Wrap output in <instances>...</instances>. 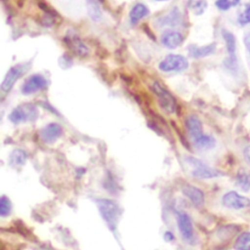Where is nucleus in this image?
Wrapping results in <instances>:
<instances>
[{
    "label": "nucleus",
    "mask_w": 250,
    "mask_h": 250,
    "mask_svg": "<svg viewBox=\"0 0 250 250\" xmlns=\"http://www.w3.org/2000/svg\"><path fill=\"white\" fill-rule=\"evenodd\" d=\"M97 205L102 218L106 223L109 229L115 230L120 216L122 214L120 206L115 201L107 198L98 199Z\"/></svg>",
    "instance_id": "nucleus-2"
},
{
    "label": "nucleus",
    "mask_w": 250,
    "mask_h": 250,
    "mask_svg": "<svg viewBox=\"0 0 250 250\" xmlns=\"http://www.w3.org/2000/svg\"><path fill=\"white\" fill-rule=\"evenodd\" d=\"M26 68L27 66H24V64H18L10 67L1 83V91L5 94L9 93L14 87L16 81H18L25 72Z\"/></svg>",
    "instance_id": "nucleus-8"
},
{
    "label": "nucleus",
    "mask_w": 250,
    "mask_h": 250,
    "mask_svg": "<svg viewBox=\"0 0 250 250\" xmlns=\"http://www.w3.org/2000/svg\"><path fill=\"white\" fill-rule=\"evenodd\" d=\"M216 51V43H210L205 46H197L194 44H191L188 47V56L194 59H200L204 57H208L212 54H214Z\"/></svg>",
    "instance_id": "nucleus-15"
},
{
    "label": "nucleus",
    "mask_w": 250,
    "mask_h": 250,
    "mask_svg": "<svg viewBox=\"0 0 250 250\" xmlns=\"http://www.w3.org/2000/svg\"><path fill=\"white\" fill-rule=\"evenodd\" d=\"M181 21V15L178 11L177 8H174L169 14L164 16L163 18L159 19L157 24L159 26H164V25H175L179 23Z\"/></svg>",
    "instance_id": "nucleus-20"
},
{
    "label": "nucleus",
    "mask_w": 250,
    "mask_h": 250,
    "mask_svg": "<svg viewBox=\"0 0 250 250\" xmlns=\"http://www.w3.org/2000/svg\"><path fill=\"white\" fill-rule=\"evenodd\" d=\"M62 134V128L58 123H50L40 131V138L44 143L51 144L58 140Z\"/></svg>",
    "instance_id": "nucleus-13"
},
{
    "label": "nucleus",
    "mask_w": 250,
    "mask_h": 250,
    "mask_svg": "<svg viewBox=\"0 0 250 250\" xmlns=\"http://www.w3.org/2000/svg\"><path fill=\"white\" fill-rule=\"evenodd\" d=\"M185 162L189 168V173L198 179H211V178H216L222 176V173L201 160L192 157V156H187L185 157Z\"/></svg>",
    "instance_id": "nucleus-3"
},
{
    "label": "nucleus",
    "mask_w": 250,
    "mask_h": 250,
    "mask_svg": "<svg viewBox=\"0 0 250 250\" xmlns=\"http://www.w3.org/2000/svg\"><path fill=\"white\" fill-rule=\"evenodd\" d=\"M188 67V60L177 54L167 55L158 64V68L163 72H181Z\"/></svg>",
    "instance_id": "nucleus-5"
},
{
    "label": "nucleus",
    "mask_w": 250,
    "mask_h": 250,
    "mask_svg": "<svg viewBox=\"0 0 250 250\" xmlns=\"http://www.w3.org/2000/svg\"><path fill=\"white\" fill-rule=\"evenodd\" d=\"M186 127L188 129L189 138L196 148L206 150L215 146V139L212 136L203 133L202 123L197 115H188L186 119Z\"/></svg>",
    "instance_id": "nucleus-1"
},
{
    "label": "nucleus",
    "mask_w": 250,
    "mask_h": 250,
    "mask_svg": "<svg viewBox=\"0 0 250 250\" xmlns=\"http://www.w3.org/2000/svg\"><path fill=\"white\" fill-rule=\"evenodd\" d=\"M188 8L194 15H202L207 8V0H188Z\"/></svg>",
    "instance_id": "nucleus-22"
},
{
    "label": "nucleus",
    "mask_w": 250,
    "mask_h": 250,
    "mask_svg": "<svg viewBox=\"0 0 250 250\" xmlns=\"http://www.w3.org/2000/svg\"><path fill=\"white\" fill-rule=\"evenodd\" d=\"M222 203L228 208L238 210L250 206V199L238 194L236 191H229L223 196Z\"/></svg>",
    "instance_id": "nucleus-10"
},
{
    "label": "nucleus",
    "mask_w": 250,
    "mask_h": 250,
    "mask_svg": "<svg viewBox=\"0 0 250 250\" xmlns=\"http://www.w3.org/2000/svg\"><path fill=\"white\" fill-rule=\"evenodd\" d=\"M240 0H216V6L221 11H227L239 4Z\"/></svg>",
    "instance_id": "nucleus-25"
},
{
    "label": "nucleus",
    "mask_w": 250,
    "mask_h": 250,
    "mask_svg": "<svg viewBox=\"0 0 250 250\" xmlns=\"http://www.w3.org/2000/svg\"><path fill=\"white\" fill-rule=\"evenodd\" d=\"M183 193L189 198V200L196 206H200L204 202L203 192L194 186L187 185L183 188Z\"/></svg>",
    "instance_id": "nucleus-16"
},
{
    "label": "nucleus",
    "mask_w": 250,
    "mask_h": 250,
    "mask_svg": "<svg viewBox=\"0 0 250 250\" xmlns=\"http://www.w3.org/2000/svg\"><path fill=\"white\" fill-rule=\"evenodd\" d=\"M11 208H12V206H11L10 199L7 196L2 195L0 198V216L5 217V216L9 215Z\"/></svg>",
    "instance_id": "nucleus-26"
},
{
    "label": "nucleus",
    "mask_w": 250,
    "mask_h": 250,
    "mask_svg": "<svg viewBox=\"0 0 250 250\" xmlns=\"http://www.w3.org/2000/svg\"><path fill=\"white\" fill-rule=\"evenodd\" d=\"M236 250H250V232L246 231L241 233L234 244Z\"/></svg>",
    "instance_id": "nucleus-23"
},
{
    "label": "nucleus",
    "mask_w": 250,
    "mask_h": 250,
    "mask_svg": "<svg viewBox=\"0 0 250 250\" xmlns=\"http://www.w3.org/2000/svg\"><path fill=\"white\" fill-rule=\"evenodd\" d=\"M151 90L156 95L158 104L163 111L167 114H172L177 109V103L174 96L163 87L158 81H154L151 84Z\"/></svg>",
    "instance_id": "nucleus-4"
},
{
    "label": "nucleus",
    "mask_w": 250,
    "mask_h": 250,
    "mask_svg": "<svg viewBox=\"0 0 250 250\" xmlns=\"http://www.w3.org/2000/svg\"><path fill=\"white\" fill-rule=\"evenodd\" d=\"M156 1H166V0H156Z\"/></svg>",
    "instance_id": "nucleus-30"
},
{
    "label": "nucleus",
    "mask_w": 250,
    "mask_h": 250,
    "mask_svg": "<svg viewBox=\"0 0 250 250\" xmlns=\"http://www.w3.org/2000/svg\"><path fill=\"white\" fill-rule=\"evenodd\" d=\"M244 156L247 159V161L250 163V146H248L244 148Z\"/></svg>",
    "instance_id": "nucleus-29"
},
{
    "label": "nucleus",
    "mask_w": 250,
    "mask_h": 250,
    "mask_svg": "<svg viewBox=\"0 0 250 250\" xmlns=\"http://www.w3.org/2000/svg\"><path fill=\"white\" fill-rule=\"evenodd\" d=\"M164 238L167 241H172V240H174V235H173V233L171 231H166L164 233Z\"/></svg>",
    "instance_id": "nucleus-27"
},
{
    "label": "nucleus",
    "mask_w": 250,
    "mask_h": 250,
    "mask_svg": "<svg viewBox=\"0 0 250 250\" xmlns=\"http://www.w3.org/2000/svg\"><path fill=\"white\" fill-rule=\"evenodd\" d=\"M237 21L241 25H245L250 23V4H246L243 10L237 17Z\"/></svg>",
    "instance_id": "nucleus-24"
},
{
    "label": "nucleus",
    "mask_w": 250,
    "mask_h": 250,
    "mask_svg": "<svg viewBox=\"0 0 250 250\" xmlns=\"http://www.w3.org/2000/svg\"><path fill=\"white\" fill-rule=\"evenodd\" d=\"M244 42H245V46H246V48H247L248 52L250 53V32L245 36V38H244Z\"/></svg>",
    "instance_id": "nucleus-28"
},
{
    "label": "nucleus",
    "mask_w": 250,
    "mask_h": 250,
    "mask_svg": "<svg viewBox=\"0 0 250 250\" xmlns=\"http://www.w3.org/2000/svg\"><path fill=\"white\" fill-rule=\"evenodd\" d=\"M48 85L47 79L39 73L30 75L21 85V92L23 95H31L45 89Z\"/></svg>",
    "instance_id": "nucleus-7"
},
{
    "label": "nucleus",
    "mask_w": 250,
    "mask_h": 250,
    "mask_svg": "<svg viewBox=\"0 0 250 250\" xmlns=\"http://www.w3.org/2000/svg\"><path fill=\"white\" fill-rule=\"evenodd\" d=\"M235 184L241 190L248 191L250 189V172L240 169L236 174Z\"/></svg>",
    "instance_id": "nucleus-19"
},
{
    "label": "nucleus",
    "mask_w": 250,
    "mask_h": 250,
    "mask_svg": "<svg viewBox=\"0 0 250 250\" xmlns=\"http://www.w3.org/2000/svg\"><path fill=\"white\" fill-rule=\"evenodd\" d=\"M160 41L164 47L168 49H176L184 42V36L178 31L168 30L161 35Z\"/></svg>",
    "instance_id": "nucleus-14"
},
{
    "label": "nucleus",
    "mask_w": 250,
    "mask_h": 250,
    "mask_svg": "<svg viewBox=\"0 0 250 250\" xmlns=\"http://www.w3.org/2000/svg\"><path fill=\"white\" fill-rule=\"evenodd\" d=\"M223 34V38L226 42V47L228 50V60L225 62L226 65L228 67H235L236 65V55H235V49H236V44H235V38L232 35V33H230L229 31L224 29L222 31Z\"/></svg>",
    "instance_id": "nucleus-12"
},
{
    "label": "nucleus",
    "mask_w": 250,
    "mask_h": 250,
    "mask_svg": "<svg viewBox=\"0 0 250 250\" xmlns=\"http://www.w3.org/2000/svg\"><path fill=\"white\" fill-rule=\"evenodd\" d=\"M38 116L37 109L32 104H21L15 107L9 114V120L14 124H20L27 120H35Z\"/></svg>",
    "instance_id": "nucleus-6"
},
{
    "label": "nucleus",
    "mask_w": 250,
    "mask_h": 250,
    "mask_svg": "<svg viewBox=\"0 0 250 250\" xmlns=\"http://www.w3.org/2000/svg\"><path fill=\"white\" fill-rule=\"evenodd\" d=\"M86 6L89 17L93 21H99L102 18V11L97 0H86Z\"/></svg>",
    "instance_id": "nucleus-21"
},
{
    "label": "nucleus",
    "mask_w": 250,
    "mask_h": 250,
    "mask_svg": "<svg viewBox=\"0 0 250 250\" xmlns=\"http://www.w3.org/2000/svg\"><path fill=\"white\" fill-rule=\"evenodd\" d=\"M148 14H149V10L145 4H143V3L135 4L129 14L131 24H133V25L137 24L142 19L146 17Z\"/></svg>",
    "instance_id": "nucleus-17"
},
{
    "label": "nucleus",
    "mask_w": 250,
    "mask_h": 250,
    "mask_svg": "<svg viewBox=\"0 0 250 250\" xmlns=\"http://www.w3.org/2000/svg\"><path fill=\"white\" fill-rule=\"evenodd\" d=\"M177 223L183 238L188 242H191L193 240L194 235H193V226H192L190 217L185 212L178 211Z\"/></svg>",
    "instance_id": "nucleus-11"
},
{
    "label": "nucleus",
    "mask_w": 250,
    "mask_h": 250,
    "mask_svg": "<svg viewBox=\"0 0 250 250\" xmlns=\"http://www.w3.org/2000/svg\"><path fill=\"white\" fill-rule=\"evenodd\" d=\"M65 45L68 49L79 58H86L90 54V49L88 46L76 35L74 34H66L64 37Z\"/></svg>",
    "instance_id": "nucleus-9"
},
{
    "label": "nucleus",
    "mask_w": 250,
    "mask_h": 250,
    "mask_svg": "<svg viewBox=\"0 0 250 250\" xmlns=\"http://www.w3.org/2000/svg\"><path fill=\"white\" fill-rule=\"evenodd\" d=\"M26 158H27V154L24 150H22L21 148H16L10 154L9 164L14 168L21 167V166L24 165Z\"/></svg>",
    "instance_id": "nucleus-18"
}]
</instances>
